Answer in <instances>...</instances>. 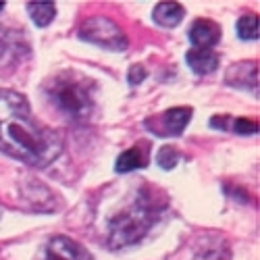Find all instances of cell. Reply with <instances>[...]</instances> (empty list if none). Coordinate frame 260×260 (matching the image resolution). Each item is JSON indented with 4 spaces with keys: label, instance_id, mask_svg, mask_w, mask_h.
Segmentation results:
<instances>
[{
    "label": "cell",
    "instance_id": "obj_1",
    "mask_svg": "<svg viewBox=\"0 0 260 260\" xmlns=\"http://www.w3.org/2000/svg\"><path fill=\"white\" fill-rule=\"evenodd\" d=\"M60 150V138L36 121L23 96L13 90H0V152L25 165L46 167Z\"/></svg>",
    "mask_w": 260,
    "mask_h": 260
},
{
    "label": "cell",
    "instance_id": "obj_2",
    "mask_svg": "<svg viewBox=\"0 0 260 260\" xmlns=\"http://www.w3.org/2000/svg\"><path fill=\"white\" fill-rule=\"evenodd\" d=\"M50 100L64 117L75 121L88 119L92 113V83L73 73L58 75L50 81Z\"/></svg>",
    "mask_w": 260,
    "mask_h": 260
},
{
    "label": "cell",
    "instance_id": "obj_3",
    "mask_svg": "<svg viewBox=\"0 0 260 260\" xmlns=\"http://www.w3.org/2000/svg\"><path fill=\"white\" fill-rule=\"evenodd\" d=\"M79 38L90 42V44L108 48V50H125L127 48V38L121 31L117 23L102 15L90 17L79 29Z\"/></svg>",
    "mask_w": 260,
    "mask_h": 260
},
{
    "label": "cell",
    "instance_id": "obj_4",
    "mask_svg": "<svg viewBox=\"0 0 260 260\" xmlns=\"http://www.w3.org/2000/svg\"><path fill=\"white\" fill-rule=\"evenodd\" d=\"M148 225H150V210L148 208L134 206L132 210L119 214V219L113 221V225H111L113 246H127V244L138 242L146 233Z\"/></svg>",
    "mask_w": 260,
    "mask_h": 260
},
{
    "label": "cell",
    "instance_id": "obj_5",
    "mask_svg": "<svg viewBox=\"0 0 260 260\" xmlns=\"http://www.w3.org/2000/svg\"><path fill=\"white\" fill-rule=\"evenodd\" d=\"M189 119H191V108L177 106V108H169L158 119L146 121V125L152 127L154 134L158 136H179L189 123Z\"/></svg>",
    "mask_w": 260,
    "mask_h": 260
},
{
    "label": "cell",
    "instance_id": "obj_6",
    "mask_svg": "<svg viewBox=\"0 0 260 260\" xmlns=\"http://www.w3.org/2000/svg\"><path fill=\"white\" fill-rule=\"evenodd\" d=\"M46 260H92L88 250L81 248L71 237H52L46 248Z\"/></svg>",
    "mask_w": 260,
    "mask_h": 260
},
{
    "label": "cell",
    "instance_id": "obj_7",
    "mask_svg": "<svg viewBox=\"0 0 260 260\" xmlns=\"http://www.w3.org/2000/svg\"><path fill=\"white\" fill-rule=\"evenodd\" d=\"M221 40V27L210 19H198L189 27V42L198 48H212Z\"/></svg>",
    "mask_w": 260,
    "mask_h": 260
},
{
    "label": "cell",
    "instance_id": "obj_8",
    "mask_svg": "<svg viewBox=\"0 0 260 260\" xmlns=\"http://www.w3.org/2000/svg\"><path fill=\"white\" fill-rule=\"evenodd\" d=\"M185 58H187V64L191 67V71L198 75H208L219 67V54L208 48H193L185 54Z\"/></svg>",
    "mask_w": 260,
    "mask_h": 260
},
{
    "label": "cell",
    "instance_id": "obj_9",
    "mask_svg": "<svg viewBox=\"0 0 260 260\" xmlns=\"http://www.w3.org/2000/svg\"><path fill=\"white\" fill-rule=\"evenodd\" d=\"M183 15H185V11H183V7L179 3H158L154 7V13H152L154 21L162 27L179 25L183 21Z\"/></svg>",
    "mask_w": 260,
    "mask_h": 260
},
{
    "label": "cell",
    "instance_id": "obj_10",
    "mask_svg": "<svg viewBox=\"0 0 260 260\" xmlns=\"http://www.w3.org/2000/svg\"><path fill=\"white\" fill-rule=\"evenodd\" d=\"M27 11L31 15V21L38 27H46L52 23V19L56 15V7L52 3H29Z\"/></svg>",
    "mask_w": 260,
    "mask_h": 260
},
{
    "label": "cell",
    "instance_id": "obj_11",
    "mask_svg": "<svg viewBox=\"0 0 260 260\" xmlns=\"http://www.w3.org/2000/svg\"><path fill=\"white\" fill-rule=\"evenodd\" d=\"M146 165V154L142 152V148H129L117 158V171L119 173H129V171H136L140 167Z\"/></svg>",
    "mask_w": 260,
    "mask_h": 260
},
{
    "label": "cell",
    "instance_id": "obj_12",
    "mask_svg": "<svg viewBox=\"0 0 260 260\" xmlns=\"http://www.w3.org/2000/svg\"><path fill=\"white\" fill-rule=\"evenodd\" d=\"M237 36L242 40H258V17L256 15H244L237 21Z\"/></svg>",
    "mask_w": 260,
    "mask_h": 260
},
{
    "label": "cell",
    "instance_id": "obj_13",
    "mask_svg": "<svg viewBox=\"0 0 260 260\" xmlns=\"http://www.w3.org/2000/svg\"><path fill=\"white\" fill-rule=\"evenodd\" d=\"M179 160V154H177V150L173 148V146H165L158 150V156H156V162L162 167V169H173L177 165Z\"/></svg>",
    "mask_w": 260,
    "mask_h": 260
},
{
    "label": "cell",
    "instance_id": "obj_14",
    "mask_svg": "<svg viewBox=\"0 0 260 260\" xmlns=\"http://www.w3.org/2000/svg\"><path fill=\"white\" fill-rule=\"evenodd\" d=\"M258 125L254 121H248V119H235L233 123V132L240 134V136H250V134H256Z\"/></svg>",
    "mask_w": 260,
    "mask_h": 260
},
{
    "label": "cell",
    "instance_id": "obj_15",
    "mask_svg": "<svg viewBox=\"0 0 260 260\" xmlns=\"http://www.w3.org/2000/svg\"><path fill=\"white\" fill-rule=\"evenodd\" d=\"M146 69L142 67V64H136V67H132V69H129V83H132V85H136V83H140V81H144L146 79Z\"/></svg>",
    "mask_w": 260,
    "mask_h": 260
},
{
    "label": "cell",
    "instance_id": "obj_16",
    "mask_svg": "<svg viewBox=\"0 0 260 260\" xmlns=\"http://www.w3.org/2000/svg\"><path fill=\"white\" fill-rule=\"evenodd\" d=\"M5 11V3H0V13H3Z\"/></svg>",
    "mask_w": 260,
    "mask_h": 260
}]
</instances>
